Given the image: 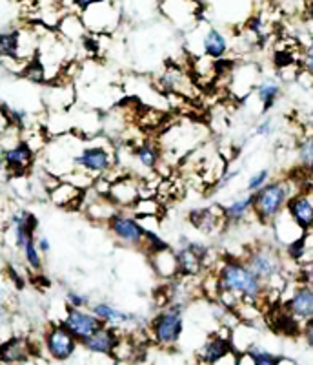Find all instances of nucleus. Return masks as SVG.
Segmentation results:
<instances>
[{"label": "nucleus", "instance_id": "nucleus-22", "mask_svg": "<svg viewBox=\"0 0 313 365\" xmlns=\"http://www.w3.org/2000/svg\"><path fill=\"white\" fill-rule=\"evenodd\" d=\"M159 86L166 93H175V96L191 97L190 90H195V84L188 73L177 66H169L159 77Z\"/></svg>", "mask_w": 313, "mask_h": 365}, {"label": "nucleus", "instance_id": "nucleus-10", "mask_svg": "<svg viewBox=\"0 0 313 365\" xmlns=\"http://www.w3.org/2000/svg\"><path fill=\"white\" fill-rule=\"evenodd\" d=\"M142 187H144V182L140 178L122 175V178H117L115 181H112L107 197L119 210H126V208H132L142 197Z\"/></svg>", "mask_w": 313, "mask_h": 365}, {"label": "nucleus", "instance_id": "nucleus-18", "mask_svg": "<svg viewBox=\"0 0 313 365\" xmlns=\"http://www.w3.org/2000/svg\"><path fill=\"white\" fill-rule=\"evenodd\" d=\"M195 34H198L201 57H208L211 61H221L223 57H226L230 44H228V38L223 31H218L213 26H208L202 31L201 28H197Z\"/></svg>", "mask_w": 313, "mask_h": 365}, {"label": "nucleus", "instance_id": "nucleus-5", "mask_svg": "<svg viewBox=\"0 0 313 365\" xmlns=\"http://www.w3.org/2000/svg\"><path fill=\"white\" fill-rule=\"evenodd\" d=\"M243 262L266 285V289H270L272 283L279 279L280 274H282V257H280V252H277L275 249L268 245H259L252 249L246 254Z\"/></svg>", "mask_w": 313, "mask_h": 365}, {"label": "nucleus", "instance_id": "nucleus-15", "mask_svg": "<svg viewBox=\"0 0 313 365\" xmlns=\"http://www.w3.org/2000/svg\"><path fill=\"white\" fill-rule=\"evenodd\" d=\"M90 311L102 322V325L119 329V331H122V329L128 327V325L139 324V316H137L135 312L124 311V309L113 305L112 302H104V299L91 303Z\"/></svg>", "mask_w": 313, "mask_h": 365}, {"label": "nucleus", "instance_id": "nucleus-23", "mask_svg": "<svg viewBox=\"0 0 313 365\" xmlns=\"http://www.w3.org/2000/svg\"><path fill=\"white\" fill-rule=\"evenodd\" d=\"M83 194L84 192L80 188H77L75 185L68 181H60L55 185L53 188H50L48 195H50V201L53 205H57L58 208H64V210H75V208H80L83 205Z\"/></svg>", "mask_w": 313, "mask_h": 365}, {"label": "nucleus", "instance_id": "nucleus-36", "mask_svg": "<svg viewBox=\"0 0 313 365\" xmlns=\"http://www.w3.org/2000/svg\"><path fill=\"white\" fill-rule=\"evenodd\" d=\"M270 181H272V172H270V168H260L259 172H255L252 178L248 179L246 192L248 194H255L260 188L266 187Z\"/></svg>", "mask_w": 313, "mask_h": 365}, {"label": "nucleus", "instance_id": "nucleus-12", "mask_svg": "<svg viewBox=\"0 0 313 365\" xmlns=\"http://www.w3.org/2000/svg\"><path fill=\"white\" fill-rule=\"evenodd\" d=\"M80 208L84 210V214H86L87 220L93 221V223H100V225L110 223V220H112L117 212H119V208H117L115 205L110 201V197H107V195L97 194L93 188H90V190H84L83 205H80Z\"/></svg>", "mask_w": 313, "mask_h": 365}, {"label": "nucleus", "instance_id": "nucleus-21", "mask_svg": "<svg viewBox=\"0 0 313 365\" xmlns=\"http://www.w3.org/2000/svg\"><path fill=\"white\" fill-rule=\"evenodd\" d=\"M75 97H77V91H75L73 84L70 81L57 79L51 84V88H48V91H46L44 103L51 112H66L75 103Z\"/></svg>", "mask_w": 313, "mask_h": 365}, {"label": "nucleus", "instance_id": "nucleus-25", "mask_svg": "<svg viewBox=\"0 0 313 365\" xmlns=\"http://www.w3.org/2000/svg\"><path fill=\"white\" fill-rule=\"evenodd\" d=\"M197 8V0H164L162 2V11L177 26H188V22H195Z\"/></svg>", "mask_w": 313, "mask_h": 365}, {"label": "nucleus", "instance_id": "nucleus-28", "mask_svg": "<svg viewBox=\"0 0 313 365\" xmlns=\"http://www.w3.org/2000/svg\"><path fill=\"white\" fill-rule=\"evenodd\" d=\"M58 37L66 42H83L87 37V29L78 13H66L57 26Z\"/></svg>", "mask_w": 313, "mask_h": 365}, {"label": "nucleus", "instance_id": "nucleus-46", "mask_svg": "<svg viewBox=\"0 0 313 365\" xmlns=\"http://www.w3.org/2000/svg\"><path fill=\"white\" fill-rule=\"evenodd\" d=\"M213 365H239V353H237V351H231V353H228L226 356L221 358V360Z\"/></svg>", "mask_w": 313, "mask_h": 365}, {"label": "nucleus", "instance_id": "nucleus-44", "mask_svg": "<svg viewBox=\"0 0 313 365\" xmlns=\"http://www.w3.org/2000/svg\"><path fill=\"white\" fill-rule=\"evenodd\" d=\"M301 334H302V338H304L306 344H308V347L313 349V319H309V322L302 324Z\"/></svg>", "mask_w": 313, "mask_h": 365}, {"label": "nucleus", "instance_id": "nucleus-13", "mask_svg": "<svg viewBox=\"0 0 313 365\" xmlns=\"http://www.w3.org/2000/svg\"><path fill=\"white\" fill-rule=\"evenodd\" d=\"M35 159H37V154L29 148L28 143L21 139L17 145L4 150L6 174H8V178H22V175H26L33 168Z\"/></svg>", "mask_w": 313, "mask_h": 365}, {"label": "nucleus", "instance_id": "nucleus-49", "mask_svg": "<svg viewBox=\"0 0 313 365\" xmlns=\"http://www.w3.org/2000/svg\"><path fill=\"white\" fill-rule=\"evenodd\" d=\"M8 175L6 174V163H4V150H2V146H0V175Z\"/></svg>", "mask_w": 313, "mask_h": 365}, {"label": "nucleus", "instance_id": "nucleus-30", "mask_svg": "<svg viewBox=\"0 0 313 365\" xmlns=\"http://www.w3.org/2000/svg\"><path fill=\"white\" fill-rule=\"evenodd\" d=\"M175 257H177L179 276H184V278H195L206 267L204 259H201L197 254H193L190 249H186V247H179L175 250Z\"/></svg>", "mask_w": 313, "mask_h": 365}, {"label": "nucleus", "instance_id": "nucleus-45", "mask_svg": "<svg viewBox=\"0 0 313 365\" xmlns=\"http://www.w3.org/2000/svg\"><path fill=\"white\" fill-rule=\"evenodd\" d=\"M75 6V9H77V13L80 15L83 11H86L87 8H91V6L95 4H100V2H104V0H71Z\"/></svg>", "mask_w": 313, "mask_h": 365}, {"label": "nucleus", "instance_id": "nucleus-24", "mask_svg": "<svg viewBox=\"0 0 313 365\" xmlns=\"http://www.w3.org/2000/svg\"><path fill=\"white\" fill-rule=\"evenodd\" d=\"M190 221L195 228H198V230L204 234L217 232L218 228H223L224 225H226L223 208L221 207L197 208V210H191Z\"/></svg>", "mask_w": 313, "mask_h": 365}, {"label": "nucleus", "instance_id": "nucleus-33", "mask_svg": "<svg viewBox=\"0 0 313 365\" xmlns=\"http://www.w3.org/2000/svg\"><path fill=\"white\" fill-rule=\"evenodd\" d=\"M21 254H22V259H24V263L28 265L29 272H33V274L42 272L44 262H42V254L38 252V249H37L35 237H33V240H29L28 243L22 247Z\"/></svg>", "mask_w": 313, "mask_h": 365}, {"label": "nucleus", "instance_id": "nucleus-1", "mask_svg": "<svg viewBox=\"0 0 313 365\" xmlns=\"http://www.w3.org/2000/svg\"><path fill=\"white\" fill-rule=\"evenodd\" d=\"M218 283L217 299L226 311H237L240 303L257 305L266 298V285L248 269L243 259H226L215 272Z\"/></svg>", "mask_w": 313, "mask_h": 365}, {"label": "nucleus", "instance_id": "nucleus-3", "mask_svg": "<svg viewBox=\"0 0 313 365\" xmlns=\"http://www.w3.org/2000/svg\"><path fill=\"white\" fill-rule=\"evenodd\" d=\"M146 332L149 340L161 349L177 347L184 332V303H166L164 307L153 316Z\"/></svg>", "mask_w": 313, "mask_h": 365}, {"label": "nucleus", "instance_id": "nucleus-11", "mask_svg": "<svg viewBox=\"0 0 313 365\" xmlns=\"http://www.w3.org/2000/svg\"><path fill=\"white\" fill-rule=\"evenodd\" d=\"M38 220L33 212L26 210V208H18L9 217V232H11L13 247L21 252L22 247L28 243L29 240L37 237Z\"/></svg>", "mask_w": 313, "mask_h": 365}, {"label": "nucleus", "instance_id": "nucleus-39", "mask_svg": "<svg viewBox=\"0 0 313 365\" xmlns=\"http://www.w3.org/2000/svg\"><path fill=\"white\" fill-rule=\"evenodd\" d=\"M301 64L304 68V73L313 79V38L309 41V44L304 46V50H302Z\"/></svg>", "mask_w": 313, "mask_h": 365}, {"label": "nucleus", "instance_id": "nucleus-9", "mask_svg": "<svg viewBox=\"0 0 313 365\" xmlns=\"http://www.w3.org/2000/svg\"><path fill=\"white\" fill-rule=\"evenodd\" d=\"M60 324L70 331V334H73V338L78 344H83V341L87 340L93 332H97L102 327V322H100L90 309L66 307V314H64Z\"/></svg>", "mask_w": 313, "mask_h": 365}, {"label": "nucleus", "instance_id": "nucleus-42", "mask_svg": "<svg viewBox=\"0 0 313 365\" xmlns=\"http://www.w3.org/2000/svg\"><path fill=\"white\" fill-rule=\"evenodd\" d=\"M273 128H275V125H273V119H264L255 126V133L257 135H262V137L272 135Z\"/></svg>", "mask_w": 313, "mask_h": 365}, {"label": "nucleus", "instance_id": "nucleus-48", "mask_svg": "<svg viewBox=\"0 0 313 365\" xmlns=\"http://www.w3.org/2000/svg\"><path fill=\"white\" fill-rule=\"evenodd\" d=\"M8 128H9L8 115H6L4 108H2V104H0V135H2V133H4Z\"/></svg>", "mask_w": 313, "mask_h": 365}, {"label": "nucleus", "instance_id": "nucleus-35", "mask_svg": "<svg viewBox=\"0 0 313 365\" xmlns=\"http://www.w3.org/2000/svg\"><path fill=\"white\" fill-rule=\"evenodd\" d=\"M132 212L135 214V217H156V214L161 212V203L155 197H140L132 207Z\"/></svg>", "mask_w": 313, "mask_h": 365}, {"label": "nucleus", "instance_id": "nucleus-43", "mask_svg": "<svg viewBox=\"0 0 313 365\" xmlns=\"http://www.w3.org/2000/svg\"><path fill=\"white\" fill-rule=\"evenodd\" d=\"M35 243H37V249L42 256H48L51 252V241L48 236H37L35 237Z\"/></svg>", "mask_w": 313, "mask_h": 365}, {"label": "nucleus", "instance_id": "nucleus-31", "mask_svg": "<svg viewBox=\"0 0 313 365\" xmlns=\"http://www.w3.org/2000/svg\"><path fill=\"white\" fill-rule=\"evenodd\" d=\"M255 96L262 104V113L270 112L280 97V84L275 79H264L262 83L257 84Z\"/></svg>", "mask_w": 313, "mask_h": 365}, {"label": "nucleus", "instance_id": "nucleus-34", "mask_svg": "<svg viewBox=\"0 0 313 365\" xmlns=\"http://www.w3.org/2000/svg\"><path fill=\"white\" fill-rule=\"evenodd\" d=\"M297 158L302 170L313 174V135L302 137L299 146H297Z\"/></svg>", "mask_w": 313, "mask_h": 365}, {"label": "nucleus", "instance_id": "nucleus-16", "mask_svg": "<svg viewBox=\"0 0 313 365\" xmlns=\"http://www.w3.org/2000/svg\"><path fill=\"white\" fill-rule=\"evenodd\" d=\"M37 354L35 344L26 336H13L0 344V365H21Z\"/></svg>", "mask_w": 313, "mask_h": 365}, {"label": "nucleus", "instance_id": "nucleus-50", "mask_svg": "<svg viewBox=\"0 0 313 365\" xmlns=\"http://www.w3.org/2000/svg\"><path fill=\"white\" fill-rule=\"evenodd\" d=\"M306 15H308L309 21L313 22V0H308V2H306Z\"/></svg>", "mask_w": 313, "mask_h": 365}, {"label": "nucleus", "instance_id": "nucleus-29", "mask_svg": "<svg viewBox=\"0 0 313 365\" xmlns=\"http://www.w3.org/2000/svg\"><path fill=\"white\" fill-rule=\"evenodd\" d=\"M149 262H152V267L161 278L175 279L179 276L177 257H175V250H171V247L149 254Z\"/></svg>", "mask_w": 313, "mask_h": 365}, {"label": "nucleus", "instance_id": "nucleus-41", "mask_svg": "<svg viewBox=\"0 0 313 365\" xmlns=\"http://www.w3.org/2000/svg\"><path fill=\"white\" fill-rule=\"evenodd\" d=\"M299 279H301L299 283L313 287V259H309V262H306L301 267V270H299Z\"/></svg>", "mask_w": 313, "mask_h": 365}, {"label": "nucleus", "instance_id": "nucleus-8", "mask_svg": "<svg viewBox=\"0 0 313 365\" xmlns=\"http://www.w3.org/2000/svg\"><path fill=\"white\" fill-rule=\"evenodd\" d=\"M84 26H86L87 34L91 35H104L110 34L119 26L120 11L112 0H104L100 4L91 6L86 11L80 13Z\"/></svg>", "mask_w": 313, "mask_h": 365}, {"label": "nucleus", "instance_id": "nucleus-14", "mask_svg": "<svg viewBox=\"0 0 313 365\" xmlns=\"http://www.w3.org/2000/svg\"><path fill=\"white\" fill-rule=\"evenodd\" d=\"M285 311L301 325L313 319V287L299 283L285 303Z\"/></svg>", "mask_w": 313, "mask_h": 365}, {"label": "nucleus", "instance_id": "nucleus-20", "mask_svg": "<svg viewBox=\"0 0 313 365\" xmlns=\"http://www.w3.org/2000/svg\"><path fill=\"white\" fill-rule=\"evenodd\" d=\"M119 329L107 327V325H102L97 332H93L87 340H84L80 344V347L86 351L87 354H107L112 356L113 349H115L117 341L120 338Z\"/></svg>", "mask_w": 313, "mask_h": 365}, {"label": "nucleus", "instance_id": "nucleus-2", "mask_svg": "<svg viewBox=\"0 0 313 365\" xmlns=\"http://www.w3.org/2000/svg\"><path fill=\"white\" fill-rule=\"evenodd\" d=\"M302 188H295V179H275L253 194V217L262 225L273 223L280 212H285L290 197Z\"/></svg>", "mask_w": 313, "mask_h": 365}, {"label": "nucleus", "instance_id": "nucleus-32", "mask_svg": "<svg viewBox=\"0 0 313 365\" xmlns=\"http://www.w3.org/2000/svg\"><path fill=\"white\" fill-rule=\"evenodd\" d=\"M244 354L250 358V361H252L253 365H280V361L285 360V358L272 353V351H268V349L260 347L259 344L250 345V347L244 351Z\"/></svg>", "mask_w": 313, "mask_h": 365}, {"label": "nucleus", "instance_id": "nucleus-7", "mask_svg": "<svg viewBox=\"0 0 313 365\" xmlns=\"http://www.w3.org/2000/svg\"><path fill=\"white\" fill-rule=\"evenodd\" d=\"M106 227L119 245L128 247V249H142L144 245L146 230L139 223V220L126 210L117 212Z\"/></svg>", "mask_w": 313, "mask_h": 365}, {"label": "nucleus", "instance_id": "nucleus-37", "mask_svg": "<svg viewBox=\"0 0 313 365\" xmlns=\"http://www.w3.org/2000/svg\"><path fill=\"white\" fill-rule=\"evenodd\" d=\"M22 77L33 84H44L46 83L44 68H42V64L38 63L37 58H33V61H29V63L26 64L24 71H22Z\"/></svg>", "mask_w": 313, "mask_h": 365}, {"label": "nucleus", "instance_id": "nucleus-17", "mask_svg": "<svg viewBox=\"0 0 313 365\" xmlns=\"http://www.w3.org/2000/svg\"><path fill=\"white\" fill-rule=\"evenodd\" d=\"M288 216L304 232L313 228V190H299L292 195L285 208Z\"/></svg>", "mask_w": 313, "mask_h": 365}, {"label": "nucleus", "instance_id": "nucleus-27", "mask_svg": "<svg viewBox=\"0 0 313 365\" xmlns=\"http://www.w3.org/2000/svg\"><path fill=\"white\" fill-rule=\"evenodd\" d=\"M223 208L226 225H240L248 217L253 216V194H244Z\"/></svg>", "mask_w": 313, "mask_h": 365}, {"label": "nucleus", "instance_id": "nucleus-19", "mask_svg": "<svg viewBox=\"0 0 313 365\" xmlns=\"http://www.w3.org/2000/svg\"><path fill=\"white\" fill-rule=\"evenodd\" d=\"M231 334H223V332H215L208 338L204 344L198 347L197 351V361L198 365H213L217 364L221 358L226 356L228 353L235 351L233 345H231Z\"/></svg>", "mask_w": 313, "mask_h": 365}, {"label": "nucleus", "instance_id": "nucleus-38", "mask_svg": "<svg viewBox=\"0 0 313 365\" xmlns=\"http://www.w3.org/2000/svg\"><path fill=\"white\" fill-rule=\"evenodd\" d=\"M66 307L68 309H90L91 307V296L86 294V292L75 291V289H70L66 291Z\"/></svg>", "mask_w": 313, "mask_h": 365}, {"label": "nucleus", "instance_id": "nucleus-47", "mask_svg": "<svg viewBox=\"0 0 313 365\" xmlns=\"http://www.w3.org/2000/svg\"><path fill=\"white\" fill-rule=\"evenodd\" d=\"M8 276H9V279H11V282L15 283L17 287H24V278H22L21 274H18L17 267L9 265L8 267Z\"/></svg>", "mask_w": 313, "mask_h": 365}, {"label": "nucleus", "instance_id": "nucleus-26", "mask_svg": "<svg viewBox=\"0 0 313 365\" xmlns=\"http://www.w3.org/2000/svg\"><path fill=\"white\" fill-rule=\"evenodd\" d=\"M133 161L142 170H156L162 163V146L155 141H142L132 150Z\"/></svg>", "mask_w": 313, "mask_h": 365}, {"label": "nucleus", "instance_id": "nucleus-6", "mask_svg": "<svg viewBox=\"0 0 313 365\" xmlns=\"http://www.w3.org/2000/svg\"><path fill=\"white\" fill-rule=\"evenodd\" d=\"M42 344H44L46 354L57 364H66V361L73 360L80 347L73 334H70V331L62 324H53L46 329Z\"/></svg>", "mask_w": 313, "mask_h": 365}, {"label": "nucleus", "instance_id": "nucleus-40", "mask_svg": "<svg viewBox=\"0 0 313 365\" xmlns=\"http://www.w3.org/2000/svg\"><path fill=\"white\" fill-rule=\"evenodd\" d=\"M83 365H117V360L107 354H87Z\"/></svg>", "mask_w": 313, "mask_h": 365}, {"label": "nucleus", "instance_id": "nucleus-4", "mask_svg": "<svg viewBox=\"0 0 313 365\" xmlns=\"http://www.w3.org/2000/svg\"><path fill=\"white\" fill-rule=\"evenodd\" d=\"M71 166H73V170L84 172L93 179L107 175L115 168V154H113L112 145L104 139L99 141V137L87 139V143L84 139Z\"/></svg>", "mask_w": 313, "mask_h": 365}]
</instances>
